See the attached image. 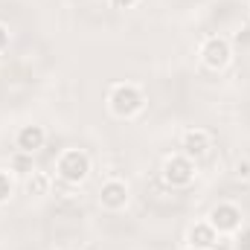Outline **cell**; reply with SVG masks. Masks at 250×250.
Wrapping results in <instances>:
<instances>
[{
    "label": "cell",
    "instance_id": "obj_1",
    "mask_svg": "<svg viewBox=\"0 0 250 250\" xmlns=\"http://www.w3.org/2000/svg\"><path fill=\"white\" fill-rule=\"evenodd\" d=\"M90 172V157L79 148H70L59 157V178L64 184H82Z\"/></svg>",
    "mask_w": 250,
    "mask_h": 250
},
{
    "label": "cell",
    "instance_id": "obj_16",
    "mask_svg": "<svg viewBox=\"0 0 250 250\" xmlns=\"http://www.w3.org/2000/svg\"><path fill=\"white\" fill-rule=\"evenodd\" d=\"M189 250H198V248H189Z\"/></svg>",
    "mask_w": 250,
    "mask_h": 250
},
{
    "label": "cell",
    "instance_id": "obj_15",
    "mask_svg": "<svg viewBox=\"0 0 250 250\" xmlns=\"http://www.w3.org/2000/svg\"><path fill=\"white\" fill-rule=\"evenodd\" d=\"M111 3H114L117 9H131V6H134L137 0H111Z\"/></svg>",
    "mask_w": 250,
    "mask_h": 250
},
{
    "label": "cell",
    "instance_id": "obj_4",
    "mask_svg": "<svg viewBox=\"0 0 250 250\" xmlns=\"http://www.w3.org/2000/svg\"><path fill=\"white\" fill-rule=\"evenodd\" d=\"M209 224L215 227V233H236L242 227V212L233 204H218L209 212Z\"/></svg>",
    "mask_w": 250,
    "mask_h": 250
},
{
    "label": "cell",
    "instance_id": "obj_3",
    "mask_svg": "<svg viewBox=\"0 0 250 250\" xmlns=\"http://www.w3.org/2000/svg\"><path fill=\"white\" fill-rule=\"evenodd\" d=\"M163 178L169 187H189L192 178H195V166L187 154H178V157H169L166 166H163Z\"/></svg>",
    "mask_w": 250,
    "mask_h": 250
},
{
    "label": "cell",
    "instance_id": "obj_11",
    "mask_svg": "<svg viewBox=\"0 0 250 250\" xmlns=\"http://www.w3.org/2000/svg\"><path fill=\"white\" fill-rule=\"evenodd\" d=\"M236 250H250V227L236 230Z\"/></svg>",
    "mask_w": 250,
    "mask_h": 250
},
{
    "label": "cell",
    "instance_id": "obj_10",
    "mask_svg": "<svg viewBox=\"0 0 250 250\" xmlns=\"http://www.w3.org/2000/svg\"><path fill=\"white\" fill-rule=\"evenodd\" d=\"M26 189H29V195H44V192L50 189V181H47L44 175H32V178L26 181Z\"/></svg>",
    "mask_w": 250,
    "mask_h": 250
},
{
    "label": "cell",
    "instance_id": "obj_13",
    "mask_svg": "<svg viewBox=\"0 0 250 250\" xmlns=\"http://www.w3.org/2000/svg\"><path fill=\"white\" fill-rule=\"evenodd\" d=\"M236 175H239V178H250V163L248 160H245V163H242V160L236 163Z\"/></svg>",
    "mask_w": 250,
    "mask_h": 250
},
{
    "label": "cell",
    "instance_id": "obj_6",
    "mask_svg": "<svg viewBox=\"0 0 250 250\" xmlns=\"http://www.w3.org/2000/svg\"><path fill=\"white\" fill-rule=\"evenodd\" d=\"M44 140H47V134L41 125H23L18 131V148L23 154H35L38 148H44Z\"/></svg>",
    "mask_w": 250,
    "mask_h": 250
},
{
    "label": "cell",
    "instance_id": "obj_2",
    "mask_svg": "<svg viewBox=\"0 0 250 250\" xmlns=\"http://www.w3.org/2000/svg\"><path fill=\"white\" fill-rule=\"evenodd\" d=\"M143 105H146V99H143V93L134 87V84H117L114 90H111V111L117 114V117H134V114H140L143 111Z\"/></svg>",
    "mask_w": 250,
    "mask_h": 250
},
{
    "label": "cell",
    "instance_id": "obj_12",
    "mask_svg": "<svg viewBox=\"0 0 250 250\" xmlns=\"http://www.w3.org/2000/svg\"><path fill=\"white\" fill-rule=\"evenodd\" d=\"M9 195H12V178L6 172H0V204L9 201Z\"/></svg>",
    "mask_w": 250,
    "mask_h": 250
},
{
    "label": "cell",
    "instance_id": "obj_5",
    "mask_svg": "<svg viewBox=\"0 0 250 250\" xmlns=\"http://www.w3.org/2000/svg\"><path fill=\"white\" fill-rule=\"evenodd\" d=\"M201 56H204V64L212 67V70H221L224 64L230 62V41L227 38H207L204 47H201Z\"/></svg>",
    "mask_w": 250,
    "mask_h": 250
},
{
    "label": "cell",
    "instance_id": "obj_14",
    "mask_svg": "<svg viewBox=\"0 0 250 250\" xmlns=\"http://www.w3.org/2000/svg\"><path fill=\"white\" fill-rule=\"evenodd\" d=\"M6 47H9V29H6V26L0 23V53H3Z\"/></svg>",
    "mask_w": 250,
    "mask_h": 250
},
{
    "label": "cell",
    "instance_id": "obj_8",
    "mask_svg": "<svg viewBox=\"0 0 250 250\" xmlns=\"http://www.w3.org/2000/svg\"><path fill=\"white\" fill-rule=\"evenodd\" d=\"M207 151H209V134L207 131L195 128V131H187L184 134V154H187L189 160L192 157H204Z\"/></svg>",
    "mask_w": 250,
    "mask_h": 250
},
{
    "label": "cell",
    "instance_id": "obj_9",
    "mask_svg": "<svg viewBox=\"0 0 250 250\" xmlns=\"http://www.w3.org/2000/svg\"><path fill=\"white\" fill-rule=\"evenodd\" d=\"M99 198H102V207L120 209V207H125V201H128V189H125L123 181H108L102 187V192H99Z\"/></svg>",
    "mask_w": 250,
    "mask_h": 250
},
{
    "label": "cell",
    "instance_id": "obj_7",
    "mask_svg": "<svg viewBox=\"0 0 250 250\" xmlns=\"http://www.w3.org/2000/svg\"><path fill=\"white\" fill-rule=\"evenodd\" d=\"M218 245V233L215 227L207 221V224H195L189 230V248H198V250H212Z\"/></svg>",
    "mask_w": 250,
    "mask_h": 250
}]
</instances>
